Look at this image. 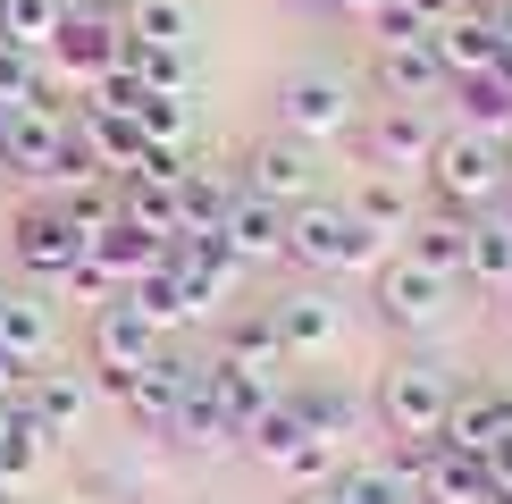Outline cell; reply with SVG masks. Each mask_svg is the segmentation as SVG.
I'll list each match as a JSON object with an SVG mask.
<instances>
[{
  "label": "cell",
  "mask_w": 512,
  "mask_h": 504,
  "mask_svg": "<svg viewBox=\"0 0 512 504\" xmlns=\"http://www.w3.org/2000/svg\"><path fill=\"white\" fill-rule=\"evenodd\" d=\"M286 261L311 269V278H370L387 261V244L345 210V194H319L303 210H286Z\"/></svg>",
  "instance_id": "cell-1"
},
{
  "label": "cell",
  "mask_w": 512,
  "mask_h": 504,
  "mask_svg": "<svg viewBox=\"0 0 512 504\" xmlns=\"http://www.w3.org/2000/svg\"><path fill=\"white\" fill-rule=\"evenodd\" d=\"M420 177H429L437 210H462V219H471V210L504 202V185H512V152H504V143H487V135H471V126H445Z\"/></svg>",
  "instance_id": "cell-2"
},
{
  "label": "cell",
  "mask_w": 512,
  "mask_h": 504,
  "mask_svg": "<svg viewBox=\"0 0 512 504\" xmlns=\"http://www.w3.org/2000/svg\"><path fill=\"white\" fill-rule=\"evenodd\" d=\"M445 412H454V378H445L437 362H395L387 378H378V395H370V420L395 437V446H429V437L445 429Z\"/></svg>",
  "instance_id": "cell-3"
},
{
  "label": "cell",
  "mask_w": 512,
  "mask_h": 504,
  "mask_svg": "<svg viewBox=\"0 0 512 504\" xmlns=\"http://www.w3.org/2000/svg\"><path fill=\"white\" fill-rule=\"evenodd\" d=\"M277 135H294V143H336V135H353V118H361V93L336 68H294L286 84H277Z\"/></svg>",
  "instance_id": "cell-4"
},
{
  "label": "cell",
  "mask_w": 512,
  "mask_h": 504,
  "mask_svg": "<svg viewBox=\"0 0 512 504\" xmlns=\"http://www.w3.org/2000/svg\"><path fill=\"white\" fill-rule=\"evenodd\" d=\"M454 278H437V269H420L412 252H387V261L370 269V303H378V320H387L395 336H429L445 328V311H454Z\"/></svg>",
  "instance_id": "cell-5"
},
{
  "label": "cell",
  "mask_w": 512,
  "mask_h": 504,
  "mask_svg": "<svg viewBox=\"0 0 512 504\" xmlns=\"http://www.w3.org/2000/svg\"><path fill=\"white\" fill-rule=\"evenodd\" d=\"M236 168H244V177H236L244 194H261V202H277V210H303V202H319V194H328L319 143H294V135H277V126H269L261 143H252Z\"/></svg>",
  "instance_id": "cell-6"
},
{
  "label": "cell",
  "mask_w": 512,
  "mask_h": 504,
  "mask_svg": "<svg viewBox=\"0 0 512 504\" xmlns=\"http://www.w3.org/2000/svg\"><path fill=\"white\" fill-rule=\"evenodd\" d=\"M9 261L26 269L34 286H51V294H59V278H68V269L84 261V236L68 227V210H59L51 194H34V202L9 219Z\"/></svg>",
  "instance_id": "cell-7"
},
{
  "label": "cell",
  "mask_w": 512,
  "mask_h": 504,
  "mask_svg": "<svg viewBox=\"0 0 512 504\" xmlns=\"http://www.w3.org/2000/svg\"><path fill=\"white\" fill-rule=\"evenodd\" d=\"M118 42H126L118 9H76V0H68V17H59V34H51V76L93 93V84L118 68Z\"/></svg>",
  "instance_id": "cell-8"
},
{
  "label": "cell",
  "mask_w": 512,
  "mask_h": 504,
  "mask_svg": "<svg viewBox=\"0 0 512 504\" xmlns=\"http://www.w3.org/2000/svg\"><path fill=\"white\" fill-rule=\"evenodd\" d=\"M395 462L412 471V496L420 504H487L496 496V479H487V454H462L429 437V446H395Z\"/></svg>",
  "instance_id": "cell-9"
},
{
  "label": "cell",
  "mask_w": 512,
  "mask_h": 504,
  "mask_svg": "<svg viewBox=\"0 0 512 504\" xmlns=\"http://www.w3.org/2000/svg\"><path fill=\"white\" fill-rule=\"evenodd\" d=\"M160 353H168V328H152L135 303H126V286H118L110 303L93 311V370H118L126 378V370H152Z\"/></svg>",
  "instance_id": "cell-10"
},
{
  "label": "cell",
  "mask_w": 512,
  "mask_h": 504,
  "mask_svg": "<svg viewBox=\"0 0 512 504\" xmlns=\"http://www.w3.org/2000/svg\"><path fill=\"white\" fill-rule=\"evenodd\" d=\"M269 320H277V336H286L294 362H311V353H328L336 336H345V303L328 294V278H311V286H286V294H277Z\"/></svg>",
  "instance_id": "cell-11"
},
{
  "label": "cell",
  "mask_w": 512,
  "mask_h": 504,
  "mask_svg": "<svg viewBox=\"0 0 512 504\" xmlns=\"http://www.w3.org/2000/svg\"><path fill=\"white\" fill-rule=\"evenodd\" d=\"M219 244H227V261H236L244 278L252 269H277L286 261V210L236 185V202H227V219H219Z\"/></svg>",
  "instance_id": "cell-12"
},
{
  "label": "cell",
  "mask_w": 512,
  "mask_h": 504,
  "mask_svg": "<svg viewBox=\"0 0 512 504\" xmlns=\"http://www.w3.org/2000/svg\"><path fill=\"white\" fill-rule=\"evenodd\" d=\"M185 387H194V362H177V353H160L152 370H135V378H126V395H118L126 429H143V437H177Z\"/></svg>",
  "instance_id": "cell-13"
},
{
  "label": "cell",
  "mask_w": 512,
  "mask_h": 504,
  "mask_svg": "<svg viewBox=\"0 0 512 504\" xmlns=\"http://www.w3.org/2000/svg\"><path fill=\"white\" fill-rule=\"evenodd\" d=\"M437 135L445 126L429 118V110H412V101H387L370 126H361V152H370L387 177H403V168H429V152H437Z\"/></svg>",
  "instance_id": "cell-14"
},
{
  "label": "cell",
  "mask_w": 512,
  "mask_h": 504,
  "mask_svg": "<svg viewBox=\"0 0 512 504\" xmlns=\"http://www.w3.org/2000/svg\"><path fill=\"white\" fill-rule=\"evenodd\" d=\"M93 395H101V387H93L84 370H34L17 404H26V412H34V429L59 446V437H84V420H93Z\"/></svg>",
  "instance_id": "cell-15"
},
{
  "label": "cell",
  "mask_w": 512,
  "mask_h": 504,
  "mask_svg": "<svg viewBox=\"0 0 512 504\" xmlns=\"http://www.w3.org/2000/svg\"><path fill=\"white\" fill-rule=\"evenodd\" d=\"M370 76H378V93H387V101H412V110H429V101L454 93L437 42H395V51H370Z\"/></svg>",
  "instance_id": "cell-16"
},
{
  "label": "cell",
  "mask_w": 512,
  "mask_h": 504,
  "mask_svg": "<svg viewBox=\"0 0 512 504\" xmlns=\"http://www.w3.org/2000/svg\"><path fill=\"white\" fill-rule=\"evenodd\" d=\"M59 126H68V110H9V126H0V177H26L42 194L51 160H59Z\"/></svg>",
  "instance_id": "cell-17"
},
{
  "label": "cell",
  "mask_w": 512,
  "mask_h": 504,
  "mask_svg": "<svg viewBox=\"0 0 512 504\" xmlns=\"http://www.w3.org/2000/svg\"><path fill=\"white\" fill-rule=\"evenodd\" d=\"M219 362L227 370H244L252 387H269V395H286V336H277L269 311H252V320H227V345H219Z\"/></svg>",
  "instance_id": "cell-18"
},
{
  "label": "cell",
  "mask_w": 512,
  "mask_h": 504,
  "mask_svg": "<svg viewBox=\"0 0 512 504\" xmlns=\"http://www.w3.org/2000/svg\"><path fill=\"white\" fill-rule=\"evenodd\" d=\"M168 446H185V454H227L236 446V412L219 404V387H210V370L194 362V387H185V404H177V437Z\"/></svg>",
  "instance_id": "cell-19"
},
{
  "label": "cell",
  "mask_w": 512,
  "mask_h": 504,
  "mask_svg": "<svg viewBox=\"0 0 512 504\" xmlns=\"http://www.w3.org/2000/svg\"><path fill=\"white\" fill-rule=\"evenodd\" d=\"M512 429V395L504 387H454V412H445V446H462V454H487L496 437Z\"/></svg>",
  "instance_id": "cell-20"
},
{
  "label": "cell",
  "mask_w": 512,
  "mask_h": 504,
  "mask_svg": "<svg viewBox=\"0 0 512 504\" xmlns=\"http://www.w3.org/2000/svg\"><path fill=\"white\" fill-rule=\"evenodd\" d=\"M177 185L185 177H143V168H135V177H118V219H135L143 227V236H185V194H177Z\"/></svg>",
  "instance_id": "cell-21"
},
{
  "label": "cell",
  "mask_w": 512,
  "mask_h": 504,
  "mask_svg": "<svg viewBox=\"0 0 512 504\" xmlns=\"http://www.w3.org/2000/svg\"><path fill=\"white\" fill-rule=\"evenodd\" d=\"M294 420H303L311 437H328V446H345V437H361V420H370V404H361L353 387H336V378H319V387H286Z\"/></svg>",
  "instance_id": "cell-22"
},
{
  "label": "cell",
  "mask_w": 512,
  "mask_h": 504,
  "mask_svg": "<svg viewBox=\"0 0 512 504\" xmlns=\"http://www.w3.org/2000/svg\"><path fill=\"white\" fill-rule=\"evenodd\" d=\"M445 101H454V126H471V135H487V143H512V76L504 68L462 76Z\"/></svg>",
  "instance_id": "cell-23"
},
{
  "label": "cell",
  "mask_w": 512,
  "mask_h": 504,
  "mask_svg": "<svg viewBox=\"0 0 512 504\" xmlns=\"http://www.w3.org/2000/svg\"><path fill=\"white\" fill-rule=\"evenodd\" d=\"M462 286H471V294H487V303H512V219H471Z\"/></svg>",
  "instance_id": "cell-24"
},
{
  "label": "cell",
  "mask_w": 512,
  "mask_h": 504,
  "mask_svg": "<svg viewBox=\"0 0 512 504\" xmlns=\"http://www.w3.org/2000/svg\"><path fill=\"white\" fill-rule=\"evenodd\" d=\"M42 462H51V437L34 429V412H26V404H0V496L34 488Z\"/></svg>",
  "instance_id": "cell-25"
},
{
  "label": "cell",
  "mask_w": 512,
  "mask_h": 504,
  "mask_svg": "<svg viewBox=\"0 0 512 504\" xmlns=\"http://www.w3.org/2000/svg\"><path fill=\"white\" fill-rule=\"evenodd\" d=\"M345 210H353L361 227H370L378 244H387V236H412V219H420L412 185H403V177H387V168H378V177H361L353 194H345Z\"/></svg>",
  "instance_id": "cell-26"
},
{
  "label": "cell",
  "mask_w": 512,
  "mask_h": 504,
  "mask_svg": "<svg viewBox=\"0 0 512 504\" xmlns=\"http://www.w3.org/2000/svg\"><path fill=\"white\" fill-rule=\"evenodd\" d=\"M403 252H412L420 269H437V278L462 286V252H471V219L462 210H420L412 236H403Z\"/></svg>",
  "instance_id": "cell-27"
},
{
  "label": "cell",
  "mask_w": 512,
  "mask_h": 504,
  "mask_svg": "<svg viewBox=\"0 0 512 504\" xmlns=\"http://www.w3.org/2000/svg\"><path fill=\"white\" fill-rule=\"evenodd\" d=\"M76 118H84V135H93V152H101V168H110V177H135V168H143L152 135H143L135 110H101V101H84Z\"/></svg>",
  "instance_id": "cell-28"
},
{
  "label": "cell",
  "mask_w": 512,
  "mask_h": 504,
  "mask_svg": "<svg viewBox=\"0 0 512 504\" xmlns=\"http://www.w3.org/2000/svg\"><path fill=\"white\" fill-rule=\"evenodd\" d=\"M437 42V59H445V76H487V68H496V59H504V42H496V17H487V9H471V17H454V26H437L429 34Z\"/></svg>",
  "instance_id": "cell-29"
},
{
  "label": "cell",
  "mask_w": 512,
  "mask_h": 504,
  "mask_svg": "<svg viewBox=\"0 0 512 504\" xmlns=\"http://www.w3.org/2000/svg\"><path fill=\"white\" fill-rule=\"evenodd\" d=\"M160 252H168V244H160V236H143L135 219H110V227H101L93 244H84V261H101V269H110L118 286H135L143 269H160Z\"/></svg>",
  "instance_id": "cell-30"
},
{
  "label": "cell",
  "mask_w": 512,
  "mask_h": 504,
  "mask_svg": "<svg viewBox=\"0 0 512 504\" xmlns=\"http://www.w3.org/2000/svg\"><path fill=\"white\" fill-rule=\"evenodd\" d=\"M328 496H336V504H420L403 462H336Z\"/></svg>",
  "instance_id": "cell-31"
},
{
  "label": "cell",
  "mask_w": 512,
  "mask_h": 504,
  "mask_svg": "<svg viewBox=\"0 0 512 504\" xmlns=\"http://www.w3.org/2000/svg\"><path fill=\"white\" fill-rule=\"evenodd\" d=\"M118 26L126 42H152V51H194V9L185 0H126Z\"/></svg>",
  "instance_id": "cell-32"
},
{
  "label": "cell",
  "mask_w": 512,
  "mask_h": 504,
  "mask_svg": "<svg viewBox=\"0 0 512 504\" xmlns=\"http://www.w3.org/2000/svg\"><path fill=\"white\" fill-rule=\"evenodd\" d=\"M303 446H311V429L294 420L286 395H277L269 412H252V429H244V454H252V462H269V471H286V462L303 454Z\"/></svg>",
  "instance_id": "cell-33"
},
{
  "label": "cell",
  "mask_w": 512,
  "mask_h": 504,
  "mask_svg": "<svg viewBox=\"0 0 512 504\" xmlns=\"http://www.w3.org/2000/svg\"><path fill=\"white\" fill-rule=\"evenodd\" d=\"M126 303H135L143 311V320H152V328H168V336H177L185 320H194V303H185V278H177V269H143V278L135 286H126Z\"/></svg>",
  "instance_id": "cell-34"
},
{
  "label": "cell",
  "mask_w": 512,
  "mask_h": 504,
  "mask_svg": "<svg viewBox=\"0 0 512 504\" xmlns=\"http://www.w3.org/2000/svg\"><path fill=\"white\" fill-rule=\"evenodd\" d=\"M185 236H219L227 202H236V177H219V168H185Z\"/></svg>",
  "instance_id": "cell-35"
},
{
  "label": "cell",
  "mask_w": 512,
  "mask_h": 504,
  "mask_svg": "<svg viewBox=\"0 0 512 504\" xmlns=\"http://www.w3.org/2000/svg\"><path fill=\"white\" fill-rule=\"evenodd\" d=\"M0 345H9L17 362H42V353H51V303L9 294V303H0Z\"/></svg>",
  "instance_id": "cell-36"
},
{
  "label": "cell",
  "mask_w": 512,
  "mask_h": 504,
  "mask_svg": "<svg viewBox=\"0 0 512 504\" xmlns=\"http://www.w3.org/2000/svg\"><path fill=\"white\" fill-rule=\"evenodd\" d=\"M59 17H68V0H9V17H0V42H17V51H42V59H51Z\"/></svg>",
  "instance_id": "cell-37"
},
{
  "label": "cell",
  "mask_w": 512,
  "mask_h": 504,
  "mask_svg": "<svg viewBox=\"0 0 512 504\" xmlns=\"http://www.w3.org/2000/svg\"><path fill=\"white\" fill-rule=\"evenodd\" d=\"M59 210H68V227H76V236L84 244H93L101 236V227H110L118 219V177H93V185H68V194H51Z\"/></svg>",
  "instance_id": "cell-38"
},
{
  "label": "cell",
  "mask_w": 512,
  "mask_h": 504,
  "mask_svg": "<svg viewBox=\"0 0 512 504\" xmlns=\"http://www.w3.org/2000/svg\"><path fill=\"white\" fill-rule=\"evenodd\" d=\"M135 118H143L152 143H185V135H194V101H185V93H143Z\"/></svg>",
  "instance_id": "cell-39"
},
{
  "label": "cell",
  "mask_w": 512,
  "mask_h": 504,
  "mask_svg": "<svg viewBox=\"0 0 512 504\" xmlns=\"http://www.w3.org/2000/svg\"><path fill=\"white\" fill-rule=\"evenodd\" d=\"M370 42H378V51H395V42H429V17H420L412 0H387V9L370 17Z\"/></svg>",
  "instance_id": "cell-40"
},
{
  "label": "cell",
  "mask_w": 512,
  "mask_h": 504,
  "mask_svg": "<svg viewBox=\"0 0 512 504\" xmlns=\"http://www.w3.org/2000/svg\"><path fill=\"white\" fill-rule=\"evenodd\" d=\"M59 294H76V303H93V311H101V303H110V294H118V278H110V269H101V261H76L68 278H59Z\"/></svg>",
  "instance_id": "cell-41"
},
{
  "label": "cell",
  "mask_w": 512,
  "mask_h": 504,
  "mask_svg": "<svg viewBox=\"0 0 512 504\" xmlns=\"http://www.w3.org/2000/svg\"><path fill=\"white\" fill-rule=\"evenodd\" d=\"M412 9L429 17V34H437V26H454V17H471V9H487V0H412Z\"/></svg>",
  "instance_id": "cell-42"
},
{
  "label": "cell",
  "mask_w": 512,
  "mask_h": 504,
  "mask_svg": "<svg viewBox=\"0 0 512 504\" xmlns=\"http://www.w3.org/2000/svg\"><path fill=\"white\" fill-rule=\"evenodd\" d=\"M26 378H34V362H17V353L0 345V404H17V395H26Z\"/></svg>",
  "instance_id": "cell-43"
},
{
  "label": "cell",
  "mask_w": 512,
  "mask_h": 504,
  "mask_svg": "<svg viewBox=\"0 0 512 504\" xmlns=\"http://www.w3.org/2000/svg\"><path fill=\"white\" fill-rule=\"evenodd\" d=\"M487 479H496V488H512V429L487 446Z\"/></svg>",
  "instance_id": "cell-44"
},
{
  "label": "cell",
  "mask_w": 512,
  "mask_h": 504,
  "mask_svg": "<svg viewBox=\"0 0 512 504\" xmlns=\"http://www.w3.org/2000/svg\"><path fill=\"white\" fill-rule=\"evenodd\" d=\"M487 17H496V42H504V59H496V68L512 76V0H487Z\"/></svg>",
  "instance_id": "cell-45"
},
{
  "label": "cell",
  "mask_w": 512,
  "mask_h": 504,
  "mask_svg": "<svg viewBox=\"0 0 512 504\" xmlns=\"http://www.w3.org/2000/svg\"><path fill=\"white\" fill-rule=\"evenodd\" d=\"M328 9H336V17H361V26H370V17L387 9V0H328Z\"/></svg>",
  "instance_id": "cell-46"
},
{
  "label": "cell",
  "mask_w": 512,
  "mask_h": 504,
  "mask_svg": "<svg viewBox=\"0 0 512 504\" xmlns=\"http://www.w3.org/2000/svg\"><path fill=\"white\" fill-rule=\"evenodd\" d=\"M294 504H336V496H328V488H303V496H294Z\"/></svg>",
  "instance_id": "cell-47"
},
{
  "label": "cell",
  "mask_w": 512,
  "mask_h": 504,
  "mask_svg": "<svg viewBox=\"0 0 512 504\" xmlns=\"http://www.w3.org/2000/svg\"><path fill=\"white\" fill-rule=\"evenodd\" d=\"M487 504H512V488H496V496H487Z\"/></svg>",
  "instance_id": "cell-48"
},
{
  "label": "cell",
  "mask_w": 512,
  "mask_h": 504,
  "mask_svg": "<svg viewBox=\"0 0 512 504\" xmlns=\"http://www.w3.org/2000/svg\"><path fill=\"white\" fill-rule=\"evenodd\" d=\"M294 9H328V0H294Z\"/></svg>",
  "instance_id": "cell-49"
},
{
  "label": "cell",
  "mask_w": 512,
  "mask_h": 504,
  "mask_svg": "<svg viewBox=\"0 0 512 504\" xmlns=\"http://www.w3.org/2000/svg\"><path fill=\"white\" fill-rule=\"evenodd\" d=\"M504 219H512V185H504Z\"/></svg>",
  "instance_id": "cell-50"
},
{
  "label": "cell",
  "mask_w": 512,
  "mask_h": 504,
  "mask_svg": "<svg viewBox=\"0 0 512 504\" xmlns=\"http://www.w3.org/2000/svg\"><path fill=\"white\" fill-rule=\"evenodd\" d=\"M0 303H9V294H0Z\"/></svg>",
  "instance_id": "cell-51"
},
{
  "label": "cell",
  "mask_w": 512,
  "mask_h": 504,
  "mask_svg": "<svg viewBox=\"0 0 512 504\" xmlns=\"http://www.w3.org/2000/svg\"><path fill=\"white\" fill-rule=\"evenodd\" d=\"M504 152H512V143H504Z\"/></svg>",
  "instance_id": "cell-52"
},
{
  "label": "cell",
  "mask_w": 512,
  "mask_h": 504,
  "mask_svg": "<svg viewBox=\"0 0 512 504\" xmlns=\"http://www.w3.org/2000/svg\"><path fill=\"white\" fill-rule=\"evenodd\" d=\"M0 504H9V496H0Z\"/></svg>",
  "instance_id": "cell-53"
}]
</instances>
